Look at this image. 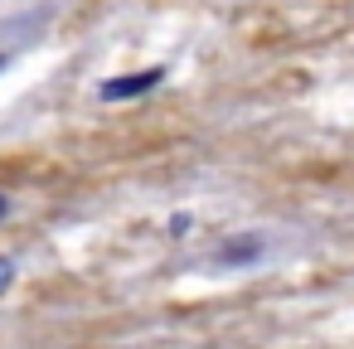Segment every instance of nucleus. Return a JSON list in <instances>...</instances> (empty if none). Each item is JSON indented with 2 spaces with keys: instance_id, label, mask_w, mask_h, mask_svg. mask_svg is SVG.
I'll return each mask as SVG.
<instances>
[{
  "instance_id": "1",
  "label": "nucleus",
  "mask_w": 354,
  "mask_h": 349,
  "mask_svg": "<svg viewBox=\"0 0 354 349\" xmlns=\"http://www.w3.org/2000/svg\"><path fill=\"white\" fill-rule=\"evenodd\" d=\"M165 78H170V68H165V64H151V68H136V73H117V78H107V83L97 88V97H102V102H131V97L156 93Z\"/></svg>"
},
{
  "instance_id": "2",
  "label": "nucleus",
  "mask_w": 354,
  "mask_h": 349,
  "mask_svg": "<svg viewBox=\"0 0 354 349\" xmlns=\"http://www.w3.org/2000/svg\"><path fill=\"white\" fill-rule=\"evenodd\" d=\"M262 252H267L262 233H238L233 243H223V247L214 252V262H218V267H252Z\"/></svg>"
},
{
  "instance_id": "3",
  "label": "nucleus",
  "mask_w": 354,
  "mask_h": 349,
  "mask_svg": "<svg viewBox=\"0 0 354 349\" xmlns=\"http://www.w3.org/2000/svg\"><path fill=\"white\" fill-rule=\"evenodd\" d=\"M15 276H20V272H15V257H0V296L15 286Z\"/></svg>"
},
{
  "instance_id": "4",
  "label": "nucleus",
  "mask_w": 354,
  "mask_h": 349,
  "mask_svg": "<svg viewBox=\"0 0 354 349\" xmlns=\"http://www.w3.org/2000/svg\"><path fill=\"white\" fill-rule=\"evenodd\" d=\"M189 228H194V218H189V214H175V218H170V238H185Z\"/></svg>"
},
{
  "instance_id": "5",
  "label": "nucleus",
  "mask_w": 354,
  "mask_h": 349,
  "mask_svg": "<svg viewBox=\"0 0 354 349\" xmlns=\"http://www.w3.org/2000/svg\"><path fill=\"white\" fill-rule=\"evenodd\" d=\"M6 218H10V194L0 189V223H6Z\"/></svg>"
},
{
  "instance_id": "6",
  "label": "nucleus",
  "mask_w": 354,
  "mask_h": 349,
  "mask_svg": "<svg viewBox=\"0 0 354 349\" xmlns=\"http://www.w3.org/2000/svg\"><path fill=\"white\" fill-rule=\"evenodd\" d=\"M6 64H10V54H0V73H6Z\"/></svg>"
}]
</instances>
